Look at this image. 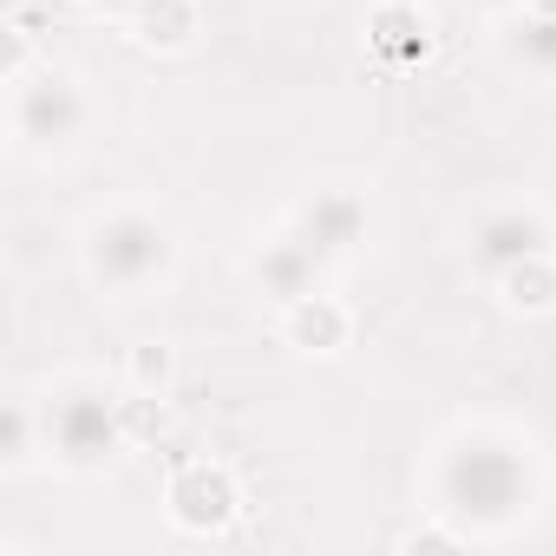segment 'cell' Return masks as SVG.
Returning <instances> with one entry per match:
<instances>
[{"label": "cell", "instance_id": "1", "mask_svg": "<svg viewBox=\"0 0 556 556\" xmlns=\"http://www.w3.org/2000/svg\"><path fill=\"white\" fill-rule=\"evenodd\" d=\"M536 504H543V471L523 432L471 419L432 445L426 510H439L465 536H510L517 523H530Z\"/></svg>", "mask_w": 556, "mask_h": 556}, {"label": "cell", "instance_id": "2", "mask_svg": "<svg viewBox=\"0 0 556 556\" xmlns=\"http://www.w3.org/2000/svg\"><path fill=\"white\" fill-rule=\"evenodd\" d=\"M79 262H86V282L105 289L112 302H138L151 289L170 282L177 268V229L157 216V210H138V203H118L105 216H92L79 229Z\"/></svg>", "mask_w": 556, "mask_h": 556}, {"label": "cell", "instance_id": "3", "mask_svg": "<svg viewBox=\"0 0 556 556\" xmlns=\"http://www.w3.org/2000/svg\"><path fill=\"white\" fill-rule=\"evenodd\" d=\"M40 432H47V458H53L60 471H73V478L112 471V465L131 452L125 393H105V387L86 380V374L47 387V400H40Z\"/></svg>", "mask_w": 556, "mask_h": 556}, {"label": "cell", "instance_id": "4", "mask_svg": "<svg viewBox=\"0 0 556 556\" xmlns=\"http://www.w3.org/2000/svg\"><path fill=\"white\" fill-rule=\"evenodd\" d=\"M92 125V92L79 86V73L66 66H34L21 79H8V138L27 157H53L73 138H86Z\"/></svg>", "mask_w": 556, "mask_h": 556}, {"label": "cell", "instance_id": "5", "mask_svg": "<svg viewBox=\"0 0 556 556\" xmlns=\"http://www.w3.org/2000/svg\"><path fill=\"white\" fill-rule=\"evenodd\" d=\"M164 517H170L177 536H197V543L229 536L236 517H242V484H236V471H229L223 458H184V465L170 471V484H164Z\"/></svg>", "mask_w": 556, "mask_h": 556}, {"label": "cell", "instance_id": "6", "mask_svg": "<svg viewBox=\"0 0 556 556\" xmlns=\"http://www.w3.org/2000/svg\"><path fill=\"white\" fill-rule=\"evenodd\" d=\"M367 223H374V210H367L361 184H315V190L289 210V229H295L328 268H341V262H354V255L367 249Z\"/></svg>", "mask_w": 556, "mask_h": 556}, {"label": "cell", "instance_id": "7", "mask_svg": "<svg viewBox=\"0 0 556 556\" xmlns=\"http://www.w3.org/2000/svg\"><path fill=\"white\" fill-rule=\"evenodd\" d=\"M556 249V223L536 197H510V203H491L478 223H471V262L491 282L497 268L523 262V255H549Z\"/></svg>", "mask_w": 556, "mask_h": 556}, {"label": "cell", "instance_id": "8", "mask_svg": "<svg viewBox=\"0 0 556 556\" xmlns=\"http://www.w3.org/2000/svg\"><path fill=\"white\" fill-rule=\"evenodd\" d=\"M328 275H334V268H328V262H321L295 229H289V223H282V229H275V236L249 255V289H255V295H268L275 308L302 302L308 289H328Z\"/></svg>", "mask_w": 556, "mask_h": 556}, {"label": "cell", "instance_id": "9", "mask_svg": "<svg viewBox=\"0 0 556 556\" xmlns=\"http://www.w3.org/2000/svg\"><path fill=\"white\" fill-rule=\"evenodd\" d=\"M367 53L387 73H419L439 53L432 14L419 8V0H374V8H367Z\"/></svg>", "mask_w": 556, "mask_h": 556}, {"label": "cell", "instance_id": "10", "mask_svg": "<svg viewBox=\"0 0 556 556\" xmlns=\"http://www.w3.org/2000/svg\"><path fill=\"white\" fill-rule=\"evenodd\" d=\"M282 341L295 354H321L328 361V354H341L354 341V308L341 295H328V289H308L302 302L282 308Z\"/></svg>", "mask_w": 556, "mask_h": 556}, {"label": "cell", "instance_id": "11", "mask_svg": "<svg viewBox=\"0 0 556 556\" xmlns=\"http://www.w3.org/2000/svg\"><path fill=\"white\" fill-rule=\"evenodd\" d=\"M125 27L144 53H190L197 34H203V8L197 0H131Z\"/></svg>", "mask_w": 556, "mask_h": 556}, {"label": "cell", "instance_id": "12", "mask_svg": "<svg viewBox=\"0 0 556 556\" xmlns=\"http://www.w3.org/2000/svg\"><path fill=\"white\" fill-rule=\"evenodd\" d=\"M491 289H497L504 315H556V249L497 268V275H491Z\"/></svg>", "mask_w": 556, "mask_h": 556}, {"label": "cell", "instance_id": "13", "mask_svg": "<svg viewBox=\"0 0 556 556\" xmlns=\"http://www.w3.org/2000/svg\"><path fill=\"white\" fill-rule=\"evenodd\" d=\"M504 53L536 73V79H556V14H510L504 21Z\"/></svg>", "mask_w": 556, "mask_h": 556}, {"label": "cell", "instance_id": "14", "mask_svg": "<svg viewBox=\"0 0 556 556\" xmlns=\"http://www.w3.org/2000/svg\"><path fill=\"white\" fill-rule=\"evenodd\" d=\"M34 452H47V432H40V400H27V393H14L8 400V426H0V471H27L34 465Z\"/></svg>", "mask_w": 556, "mask_h": 556}, {"label": "cell", "instance_id": "15", "mask_svg": "<svg viewBox=\"0 0 556 556\" xmlns=\"http://www.w3.org/2000/svg\"><path fill=\"white\" fill-rule=\"evenodd\" d=\"M177 380V348L170 341H131L125 354V387L131 393H170Z\"/></svg>", "mask_w": 556, "mask_h": 556}, {"label": "cell", "instance_id": "16", "mask_svg": "<svg viewBox=\"0 0 556 556\" xmlns=\"http://www.w3.org/2000/svg\"><path fill=\"white\" fill-rule=\"evenodd\" d=\"M164 426H170L164 393H131V387H125V432H131V452L151 445V439H164Z\"/></svg>", "mask_w": 556, "mask_h": 556}, {"label": "cell", "instance_id": "17", "mask_svg": "<svg viewBox=\"0 0 556 556\" xmlns=\"http://www.w3.org/2000/svg\"><path fill=\"white\" fill-rule=\"evenodd\" d=\"M478 14H491V21H510V14H523V0H471Z\"/></svg>", "mask_w": 556, "mask_h": 556}, {"label": "cell", "instance_id": "18", "mask_svg": "<svg viewBox=\"0 0 556 556\" xmlns=\"http://www.w3.org/2000/svg\"><path fill=\"white\" fill-rule=\"evenodd\" d=\"M523 14H556V0H523Z\"/></svg>", "mask_w": 556, "mask_h": 556}, {"label": "cell", "instance_id": "19", "mask_svg": "<svg viewBox=\"0 0 556 556\" xmlns=\"http://www.w3.org/2000/svg\"><path fill=\"white\" fill-rule=\"evenodd\" d=\"M99 8H112V0H99Z\"/></svg>", "mask_w": 556, "mask_h": 556}]
</instances>
